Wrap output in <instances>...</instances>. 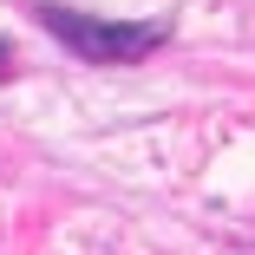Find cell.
<instances>
[{
  "instance_id": "cell-1",
  "label": "cell",
  "mask_w": 255,
  "mask_h": 255,
  "mask_svg": "<svg viewBox=\"0 0 255 255\" xmlns=\"http://www.w3.org/2000/svg\"><path fill=\"white\" fill-rule=\"evenodd\" d=\"M33 13H39V26L53 39H66L92 66H131V59L157 53L170 39V20H98V13H79V7H53V0L33 7Z\"/></svg>"
},
{
  "instance_id": "cell-2",
  "label": "cell",
  "mask_w": 255,
  "mask_h": 255,
  "mask_svg": "<svg viewBox=\"0 0 255 255\" xmlns=\"http://www.w3.org/2000/svg\"><path fill=\"white\" fill-rule=\"evenodd\" d=\"M7 72H13V46L0 39V79H7Z\"/></svg>"
}]
</instances>
